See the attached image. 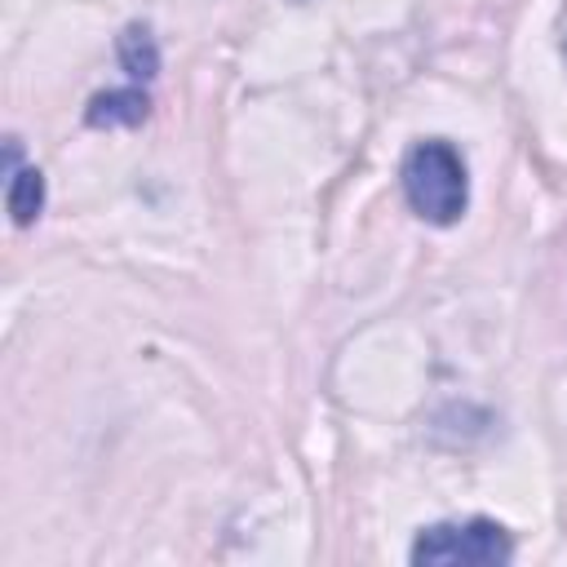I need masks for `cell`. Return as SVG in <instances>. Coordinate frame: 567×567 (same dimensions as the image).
<instances>
[{
    "mask_svg": "<svg viewBox=\"0 0 567 567\" xmlns=\"http://www.w3.org/2000/svg\"><path fill=\"white\" fill-rule=\"evenodd\" d=\"M399 177H403V195H408L412 213L425 217V221H434V226H452L465 213V204H470L465 159L443 137L416 142L403 155V173Z\"/></svg>",
    "mask_w": 567,
    "mask_h": 567,
    "instance_id": "cell-1",
    "label": "cell"
},
{
    "mask_svg": "<svg viewBox=\"0 0 567 567\" xmlns=\"http://www.w3.org/2000/svg\"><path fill=\"white\" fill-rule=\"evenodd\" d=\"M416 567H501L514 558V540L492 518H461V523H430L416 532L412 554Z\"/></svg>",
    "mask_w": 567,
    "mask_h": 567,
    "instance_id": "cell-2",
    "label": "cell"
},
{
    "mask_svg": "<svg viewBox=\"0 0 567 567\" xmlns=\"http://www.w3.org/2000/svg\"><path fill=\"white\" fill-rule=\"evenodd\" d=\"M146 111H151V102H146L142 89H111V93H97L89 102L84 120L93 128H133V124L146 120Z\"/></svg>",
    "mask_w": 567,
    "mask_h": 567,
    "instance_id": "cell-3",
    "label": "cell"
},
{
    "mask_svg": "<svg viewBox=\"0 0 567 567\" xmlns=\"http://www.w3.org/2000/svg\"><path fill=\"white\" fill-rule=\"evenodd\" d=\"M4 204H9V217L13 226H31L44 208V177L40 168H13L9 182H4Z\"/></svg>",
    "mask_w": 567,
    "mask_h": 567,
    "instance_id": "cell-4",
    "label": "cell"
},
{
    "mask_svg": "<svg viewBox=\"0 0 567 567\" xmlns=\"http://www.w3.org/2000/svg\"><path fill=\"white\" fill-rule=\"evenodd\" d=\"M120 66L133 75V80H155V71H159V49H155V35H151V27H142V22H128L124 31H120Z\"/></svg>",
    "mask_w": 567,
    "mask_h": 567,
    "instance_id": "cell-5",
    "label": "cell"
}]
</instances>
